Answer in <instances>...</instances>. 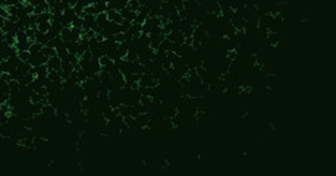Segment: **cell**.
Here are the masks:
<instances>
[{
    "mask_svg": "<svg viewBox=\"0 0 336 176\" xmlns=\"http://www.w3.org/2000/svg\"><path fill=\"white\" fill-rule=\"evenodd\" d=\"M107 22H109V21H107L106 12H104V13H99V15L96 16V24H97V25L100 27L101 30H103V28H104V27L107 25Z\"/></svg>",
    "mask_w": 336,
    "mask_h": 176,
    "instance_id": "obj_1",
    "label": "cell"
},
{
    "mask_svg": "<svg viewBox=\"0 0 336 176\" xmlns=\"http://www.w3.org/2000/svg\"><path fill=\"white\" fill-rule=\"evenodd\" d=\"M18 57L21 62H28L31 55H30V52H18Z\"/></svg>",
    "mask_w": 336,
    "mask_h": 176,
    "instance_id": "obj_2",
    "label": "cell"
},
{
    "mask_svg": "<svg viewBox=\"0 0 336 176\" xmlns=\"http://www.w3.org/2000/svg\"><path fill=\"white\" fill-rule=\"evenodd\" d=\"M248 112H250V110H248V107H247V106H242V107H241V116H242V118H244V116H247V115H248Z\"/></svg>",
    "mask_w": 336,
    "mask_h": 176,
    "instance_id": "obj_3",
    "label": "cell"
},
{
    "mask_svg": "<svg viewBox=\"0 0 336 176\" xmlns=\"http://www.w3.org/2000/svg\"><path fill=\"white\" fill-rule=\"evenodd\" d=\"M194 162H195V163H200V162H201V154L200 153L194 154Z\"/></svg>",
    "mask_w": 336,
    "mask_h": 176,
    "instance_id": "obj_4",
    "label": "cell"
}]
</instances>
